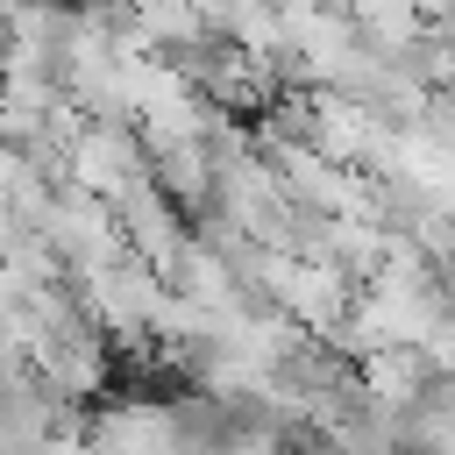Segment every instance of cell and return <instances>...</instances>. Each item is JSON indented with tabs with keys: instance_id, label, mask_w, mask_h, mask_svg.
<instances>
[{
	"instance_id": "1",
	"label": "cell",
	"mask_w": 455,
	"mask_h": 455,
	"mask_svg": "<svg viewBox=\"0 0 455 455\" xmlns=\"http://www.w3.org/2000/svg\"><path fill=\"white\" fill-rule=\"evenodd\" d=\"M43 242L64 256V270H100L114 256H128V228H121V206L85 192V185H57V199L43 206Z\"/></svg>"
},
{
	"instance_id": "4",
	"label": "cell",
	"mask_w": 455,
	"mask_h": 455,
	"mask_svg": "<svg viewBox=\"0 0 455 455\" xmlns=\"http://www.w3.org/2000/svg\"><path fill=\"white\" fill-rule=\"evenodd\" d=\"M355 370H363V391L377 398V405H419L427 398V384H434V363H427V348L419 341H384V348H363L355 355Z\"/></svg>"
},
{
	"instance_id": "5",
	"label": "cell",
	"mask_w": 455,
	"mask_h": 455,
	"mask_svg": "<svg viewBox=\"0 0 455 455\" xmlns=\"http://www.w3.org/2000/svg\"><path fill=\"white\" fill-rule=\"evenodd\" d=\"M156 185L192 220H206V206H213V142H171V149H156Z\"/></svg>"
},
{
	"instance_id": "3",
	"label": "cell",
	"mask_w": 455,
	"mask_h": 455,
	"mask_svg": "<svg viewBox=\"0 0 455 455\" xmlns=\"http://www.w3.org/2000/svg\"><path fill=\"white\" fill-rule=\"evenodd\" d=\"M114 206H121V228H128V249H135L142 263H156V270H171V256H178V249L192 242V228H185L192 213H185V206H178V199H171V192H164L156 178H142V185H128V192H121Z\"/></svg>"
},
{
	"instance_id": "2",
	"label": "cell",
	"mask_w": 455,
	"mask_h": 455,
	"mask_svg": "<svg viewBox=\"0 0 455 455\" xmlns=\"http://www.w3.org/2000/svg\"><path fill=\"white\" fill-rule=\"evenodd\" d=\"M64 178L85 185V192H100V199H121L128 185L156 178V149L142 142L135 121H85L78 142H71V156H64Z\"/></svg>"
}]
</instances>
